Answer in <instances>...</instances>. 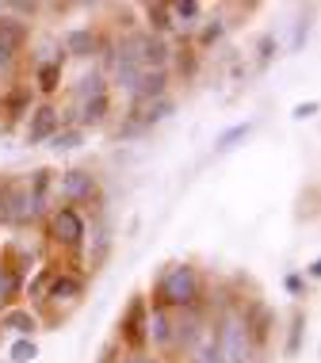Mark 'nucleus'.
<instances>
[{
    "label": "nucleus",
    "mask_w": 321,
    "mask_h": 363,
    "mask_svg": "<svg viewBox=\"0 0 321 363\" xmlns=\"http://www.w3.org/2000/svg\"><path fill=\"white\" fill-rule=\"evenodd\" d=\"M145 318H150V298L145 294H134L126 302L119 325H115V345H123L126 352H145Z\"/></svg>",
    "instance_id": "obj_6"
},
{
    "label": "nucleus",
    "mask_w": 321,
    "mask_h": 363,
    "mask_svg": "<svg viewBox=\"0 0 321 363\" xmlns=\"http://www.w3.org/2000/svg\"><path fill=\"white\" fill-rule=\"evenodd\" d=\"M119 43V50H126L138 62V69H169L172 62V38H161L153 31H145V27H138V31H126L123 38H115Z\"/></svg>",
    "instance_id": "obj_2"
},
{
    "label": "nucleus",
    "mask_w": 321,
    "mask_h": 363,
    "mask_svg": "<svg viewBox=\"0 0 321 363\" xmlns=\"http://www.w3.org/2000/svg\"><path fill=\"white\" fill-rule=\"evenodd\" d=\"M142 16H145V31H153V35H161V38H169L176 27H172V12H169V4H142Z\"/></svg>",
    "instance_id": "obj_20"
},
{
    "label": "nucleus",
    "mask_w": 321,
    "mask_h": 363,
    "mask_svg": "<svg viewBox=\"0 0 321 363\" xmlns=\"http://www.w3.org/2000/svg\"><path fill=\"white\" fill-rule=\"evenodd\" d=\"M306 276H310V279H317V276H321V260H310V268H306Z\"/></svg>",
    "instance_id": "obj_35"
},
{
    "label": "nucleus",
    "mask_w": 321,
    "mask_h": 363,
    "mask_svg": "<svg viewBox=\"0 0 321 363\" xmlns=\"http://www.w3.org/2000/svg\"><path fill=\"white\" fill-rule=\"evenodd\" d=\"M249 134H252V123H237V126H230V130H222L218 138H214V150H218V153H230L233 145L245 142Z\"/></svg>",
    "instance_id": "obj_26"
},
{
    "label": "nucleus",
    "mask_w": 321,
    "mask_h": 363,
    "mask_svg": "<svg viewBox=\"0 0 321 363\" xmlns=\"http://www.w3.org/2000/svg\"><path fill=\"white\" fill-rule=\"evenodd\" d=\"M303 337H306V310H295L291 313V329H287V359H295L303 352Z\"/></svg>",
    "instance_id": "obj_22"
},
{
    "label": "nucleus",
    "mask_w": 321,
    "mask_h": 363,
    "mask_svg": "<svg viewBox=\"0 0 321 363\" xmlns=\"http://www.w3.org/2000/svg\"><path fill=\"white\" fill-rule=\"evenodd\" d=\"M69 96H73V104L96 100V96H111V84H107V77L100 69H92V73L77 77V84H69Z\"/></svg>",
    "instance_id": "obj_18"
},
{
    "label": "nucleus",
    "mask_w": 321,
    "mask_h": 363,
    "mask_svg": "<svg viewBox=\"0 0 321 363\" xmlns=\"http://www.w3.org/2000/svg\"><path fill=\"white\" fill-rule=\"evenodd\" d=\"M62 126H65V111L57 104L43 100V104H35L31 115L23 119V142L27 145H46L57 130H62Z\"/></svg>",
    "instance_id": "obj_7"
},
{
    "label": "nucleus",
    "mask_w": 321,
    "mask_h": 363,
    "mask_svg": "<svg viewBox=\"0 0 321 363\" xmlns=\"http://www.w3.org/2000/svg\"><path fill=\"white\" fill-rule=\"evenodd\" d=\"M50 276H54V268H38L35 276L23 283V294H27V298H35L38 306H43V294H46V287H50Z\"/></svg>",
    "instance_id": "obj_28"
},
{
    "label": "nucleus",
    "mask_w": 321,
    "mask_h": 363,
    "mask_svg": "<svg viewBox=\"0 0 321 363\" xmlns=\"http://www.w3.org/2000/svg\"><path fill=\"white\" fill-rule=\"evenodd\" d=\"M0 225H8V230L35 225L31 199H27V184L19 180V176H4V180H0Z\"/></svg>",
    "instance_id": "obj_5"
},
{
    "label": "nucleus",
    "mask_w": 321,
    "mask_h": 363,
    "mask_svg": "<svg viewBox=\"0 0 321 363\" xmlns=\"http://www.w3.org/2000/svg\"><path fill=\"white\" fill-rule=\"evenodd\" d=\"M35 356H38L35 340H16V345H12V363H31Z\"/></svg>",
    "instance_id": "obj_29"
},
{
    "label": "nucleus",
    "mask_w": 321,
    "mask_h": 363,
    "mask_svg": "<svg viewBox=\"0 0 321 363\" xmlns=\"http://www.w3.org/2000/svg\"><path fill=\"white\" fill-rule=\"evenodd\" d=\"M62 50L65 57H81V62H89V57H100V46H103V35L96 31L92 23H84V27H69L62 38Z\"/></svg>",
    "instance_id": "obj_10"
},
{
    "label": "nucleus",
    "mask_w": 321,
    "mask_h": 363,
    "mask_svg": "<svg viewBox=\"0 0 321 363\" xmlns=\"http://www.w3.org/2000/svg\"><path fill=\"white\" fill-rule=\"evenodd\" d=\"M31 107H35L31 84H12V88H4V92H0V115H4V126L23 123L27 115H31Z\"/></svg>",
    "instance_id": "obj_12"
},
{
    "label": "nucleus",
    "mask_w": 321,
    "mask_h": 363,
    "mask_svg": "<svg viewBox=\"0 0 321 363\" xmlns=\"http://www.w3.org/2000/svg\"><path fill=\"white\" fill-rule=\"evenodd\" d=\"M27 43H31V23H23V19H16V16H8V12L0 16V46L23 54Z\"/></svg>",
    "instance_id": "obj_17"
},
{
    "label": "nucleus",
    "mask_w": 321,
    "mask_h": 363,
    "mask_svg": "<svg viewBox=\"0 0 321 363\" xmlns=\"http://www.w3.org/2000/svg\"><path fill=\"white\" fill-rule=\"evenodd\" d=\"M46 238H50V245H57L62 252H81L84 241H89V222H84L81 211L57 203V207L46 214Z\"/></svg>",
    "instance_id": "obj_4"
},
{
    "label": "nucleus",
    "mask_w": 321,
    "mask_h": 363,
    "mask_svg": "<svg viewBox=\"0 0 321 363\" xmlns=\"http://www.w3.org/2000/svg\"><path fill=\"white\" fill-rule=\"evenodd\" d=\"M226 16H214V19H203V23L196 27V50H210V46H218L222 38H226Z\"/></svg>",
    "instance_id": "obj_21"
},
{
    "label": "nucleus",
    "mask_w": 321,
    "mask_h": 363,
    "mask_svg": "<svg viewBox=\"0 0 321 363\" xmlns=\"http://www.w3.org/2000/svg\"><path fill=\"white\" fill-rule=\"evenodd\" d=\"M169 12H172V27L180 35H196V27L207 19V8L199 0H176V4H169Z\"/></svg>",
    "instance_id": "obj_16"
},
{
    "label": "nucleus",
    "mask_w": 321,
    "mask_h": 363,
    "mask_svg": "<svg viewBox=\"0 0 321 363\" xmlns=\"http://www.w3.org/2000/svg\"><path fill=\"white\" fill-rule=\"evenodd\" d=\"M241 325H245V340H249V352L252 348H268L271 340V329H276V313L264 298H249L241 306Z\"/></svg>",
    "instance_id": "obj_8"
},
{
    "label": "nucleus",
    "mask_w": 321,
    "mask_h": 363,
    "mask_svg": "<svg viewBox=\"0 0 321 363\" xmlns=\"http://www.w3.org/2000/svg\"><path fill=\"white\" fill-rule=\"evenodd\" d=\"M123 363H161L157 356H150V352H134V356H126Z\"/></svg>",
    "instance_id": "obj_32"
},
{
    "label": "nucleus",
    "mask_w": 321,
    "mask_h": 363,
    "mask_svg": "<svg viewBox=\"0 0 321 363\" xmlns=\"http://www.w3.org/2000/svg\"><path fill=\"white\" fill-rule=\"evenodd\" d=\"M54 180H57V172L50 169H35L31 176H27V199H31V218L35 222H43L46 214H50V191H54Z\"/></svg>",
    "instance_id": "obj_11"
},
{
    "label": "nucleus",
    "mask_w": 321,
    "mask_h": 363,
    "mask_svg": "<svg viewBox=\"0 0 321 363\" xmlns=\"http://www.w3.org/2000/svg\"><path fill=\"white\" fill-rule=\"evenodd\" d=\"M145 345H153L157 352H172L176 348V333H172V313L150 306V318H145Z\"/></svg>",
    "instance_id": "obj_13"
},
{
    "label": "nucleus",
    "mask_w": 321,
    "mask_h": 363,
    "mask_svg": "<svg viewBox=\"0 0 321 363\" xmlns=\"http://www.w3.org/2000/svg\"><path fill=\"white\" fill-rule=\"evenodd\" d=\"M81 142H84V130H81V126H62V130H57L46 145H50L54 153H73Z\"/></svg>",
    "instance_id": "obj_25"
},
{
    "label": "nucleus",
    "mask_w": 321,
    "mask_h": 363,
    "mask_svg": "<svg viewBox=\"0 0 321 363\" xmlns=\"http://www.w3.org/2000/svg\"><path fill=\"white\" fill-rule=\"evenodd\" d=\"M100 363H119V359H115V345H107V348H103V356H100Z\"/></svg>",
    "instance_id": "obj_34"
},
{
    "label": "nucleus",
    "mask_w": 321,
    "mask_h": 363,
    "mask_svg": "<svg viewBox=\"0 0 321 363\" xmlns=\"http://www.w3.org/2000/svg\"><path fill=\"white\" fill-rule=\"evenodd\" d=\"M314 111H317V100H310V104H298V107H295V119H310Z\"/></svg>",
    "instance_id": "obj_31"
},
{
    "label": "nucleus",
    "mask_w": 321,
    "mask_h": 363,
    "mask_svg": "<svg viewBox=\"0 0 321 363\" xmlns=\"http://www.w3.org/2000/svg\"><path fill=\"white\" fill-rule=\"evenodd\" d=\"M287 291H291V294H303V279H298V276H287Z\"/></svg>",
    "instance_id": "obj_33"
},
{
    "label": "nucleus",
    "mask_w": 321,
    "mask_h": 363,
    "mask_svg": "<svg viewBox=\"0 0 321 363\" xmlns=\"http://www.w3.org/2000/svg\"><path fill=\"white\" fill-rule=\"evenodd\" d=\"M150 306L169 310V313H184V310L203 306V276H199L196 264H188V260L164 264L157 283H153Z\"/></svg>",
    "instance_id": "obj_1"
},
{
    "label": "nucleus",
    "mask_w": 321,
    "mask_h": 363,
    "mask_svg": "<svg viewBox=\"0 0 321 363\" xmlns=\"http://www.w3.org/2000/svg\"><path fill=\"white\" fill-rule=\"evenodd\" d=\"M191 363H226V356H222V345H218V337L207 329V337L196 345V352H191Z\"/></svg>",
    "instance_id": "obj_23"
},
{
    "label": "nucleus",
    "mask_w": 321,
    "mask_h": 363,
    "mask_svg": "<svg viewBox=\"0 0 321 363\" xmlns=\"http://www.w3.org/2000/svg\"><path fill=\"white\" fill-rule=\"evenodd\" d=\"M107 252H111V225L100 222V225H96V249L89 257V268H100V264L107 260Z\"/></svg>",
    "instance_id": "obj_27"
},
{
    "label": "nucleus",
    "mask_w": 321,
    "mask_h": 363,
    "mask_svg": "<svg viewBox=\"0 0 321 363\" xmlns=\"http://www.w3.org/2000/svg\"><path fill=\"white\" fill-rule=\"evenodd\" d=\"M169 84H172L169 69H142V77L134 81V88L126 96H130V104H150L157 96H169Z\"/></svg>",
    "instance_id": "obj_14"
},
{
    "label": "nucleus",
    "mask_w": 321,
    "mask_h": 363,
    "mask_svg": "<svg viewBox=\"0 0 321 363\" xmlns=\"http://www.w3.org/2000/svg\"><path fill=\"white\" fill-rule=\"evenodd\" d=\"M271 50H276V38H271V35H264V38H260V62H268V57H271Z\"/></svg>",
    "instance_id": "obj_30"
},
{
    "label": "nucleus",
    "mask_w": 321,
    "mask_h": 363,
    "mask_svg": "<svg viewBox=\"0 0 321 363\" xmlns=\"http://www.w3.org/2000/svg\"><path fill=\"white\" fill-rule=\"evenodd\" d=\"M0 333H12L16 340H31L38 333V313L12 306V310H0Z\"/></svg>",
    "instance_id": "obj_15"
},
{
    "label": "nucleus",
    "mask_w": 321,
    "mask_h": 363,
    "mask_svg": "<svg viewBox=\"0 0 321 363\" xmlns=\"http://www.w3.org/2000/svg\"><path fill=\"white\" fill-rule=\"evenodd\" d=\"M0 16H4V0H0Z\"/></svg>",
    "instance_id": "obj_36"
},
{
    "label": "nucleus",
    "mask_w": 321,
    "mask_h": 363,
    "mask_svg": "<svg viewBox=\"0 0 321 363\" xmlns=\"http://www.w3.org/2000/svg\"><path fill=\"white\" fill-rule=\"evenodd\" d=\"M172 62H176V73L184 77V81H191V77H196V69H199V50L196 46H180V50H172ZM169 62V65H172Z\"/></svg>",
    "instance_id": "obj_24"
},
{
    "label": "nucleus",
    "mask_w": 321,
    "mask_h": 363,
    "mask_svg": "<svg viewBox=\"0 0 321 363\" xmlns=\"http://www.w3.org/2000/svg\"><path fill=\"white\" fill-rule=\"evenodd\" d=\"M35 73V88L43 96H54L62 88V77H65V62H43V65H31Z\"/></svg>",
    "instance_id": "obj_19"
},
{
    "label": "nucleus",
    "mask_w": 321,
    "mask_h": 363,
    "mask_svg": "<svg viewBox=\"0 0 321 363\" xmlns=\"http://www.w3.org/2000/svg\"><path fill=\"white\" fill-rule=\"evenodd\" d=\"M84 276L81 272H69V268H54L50 276V287L43 294V306H73V302L84 298Z\"/></svg>",
    "instance_id": "obj_9"
},
{
    "label": "nucleus",
    "mask_w": 321,
    "mask_h": 363,
    "mask_svg": "<svg viewBox=\"0 0 321 363\" xmlns=\"http://www.w3.org/2000/svg\"><path fill=\"white\" fill-rule=\"evenodd\" d=\"M54 195L62 207H100L103 191H100V176L92 169H65L54 180Z\"/></svg>",
    "instance_id": "obj_3"
}]
</instances>
